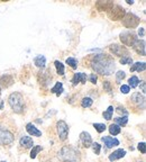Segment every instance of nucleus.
Here are the masks:
<instances>
[{
  "label": "nucleus",
  "instance_id": "1",
  "mask_svg": "<svg viewBox=\"0 0 146 162\" xmlns=\"http://www.w3.org/2000/svg\"><path fill=\"white\" fill-rule=\"evenodd\" d=\"M91 68L99 74L110 76L115 71V61L107 54H97L91 61Z\"/></svg>",
  "mask_w": 146,
  "mask_h": 162
},
{
  "label": "nucleus",
  "instance_id": "2",
  "mask_svg": "<svg viewBox=\"0 0 146 162\" xmlns=\"http://www.w3.org/2000/svg\"><path fill=\"white\" fill-rule=\"evenodd\" d=\"M8 103L10 105L11 109L17 114H22L25 110V101L24 97L20 95L19 92H14L11 94L8 98Z\"/></svg>",
  "mask_w": 146,
  "mask_h": 162
},
{
  "label": "nucleus",
  "instance_id": "3",
  "mask_svg": "<svg viewBox=\"0 0 146 162\" xmlns=\"http://www.w3.org/2000/svg\"><path fill=\"white\" fill-rule=\"evenodd\" d=\"M59 158L64 162H79V151L71 146H64L59 153Z\"/></svg>",
  "mask_w": 146,
  "mask_h": 162
},
{
  "label": "nucleus",
  "instance_id": "4",
  "mask_svg": "<svg viewBox=\"0 0 146 162\" xmlns=\"http://www.w3.org/2000/svg\"><path fill=\"white\" fill-rule=\"evenodd\" d=\"M139 18L132 13H126V15L123 17V25L126 28H136L139 25Z\"/></svg>",
  "mask_w": 146,
  "mask_h": 162
},
{
  "label": "nucleus",
  "instance_id": "5",
  "mask_svg": "<svg viewBox=\"0 0 146 162\" xmlns=\"http://www.w3.org/2000/svg\"><path fill=\"white\" fill-rule=\"evenodd\" d=\"M126 15V10L125 8H123L121 6L118 5H114L112 8L108 11V17H109L111 20H119L123 19V17Z\"/></svg>",
  "mask_w": 146,
  "mask_h": 162
},
{
  "label": "nucleus",
  "instance_id": "6",
  "mask_svg": "<svg viewBox=\"0 0 146 162\" xmlns=\"http://www.w3.org/2000/svg\"><path fill=\"white\" fill-rule=\"evenodd\" d=\"M14 142V135L7 129L0 126V144L1 145H8Z\"/></svg>",
  "mask_w": 146,
  "mask_h": 162
},
{
  "label": "nucleus",
  "instance_id": "7",
  "mask_svg": "<svg viewBox=\"0 0 146 162\" xmlns=\"http://www.w3.org/2000/svg\"><path fill=\"white\" fill-rule=\"evenodd\" d=\"M120 41L123 44L127 46H133L134 43L137 41V37L134 32H124L120 34Z\"/></svg>",
  "mask_w": 146,
  "mask_h": 162
},
{
  "label": "nucleus",
  "instance_id": "8",
  "mask_svg": "<svg viewBox=\"0 0 146 162\" xmlns=\"http://www.w3.org/2000/svg\"><path fill=\"white\" fill-rule=\"evenodd\" d=\"M56 129H57V134L61 141H65L69 134V126L65 123L64 120H59L56 124Z\"/></svg>",
  "mask_w": 146,
  "mask_h": 162
},
{
  "label": "nucleus",
  "instance_id": "9",
  "mask_svg": "<svg viewBox=\"0 0 146 162\" xmlns=\"http://www.w3.org/2000/svg\"><path fill=\"white\" fill-rule=\"evenodd\" d=\"M110 51H111V53H114L117 56L126 58V56L128 55V51H127V48H124V46H120V45H117V44L110 45Z\"/></svg>",
  "mask_w": 146,
  "mask_h": 162
},
{
  "label": "nucleus",
  "instance_id": "10",
  "mask_svg": "<svg viewBox=\"0 0 146 162\" xmlns=\"http://www.w3.org/2000/svg\"><path fill=\"white\" fill-rule=\"evenodd\" d=\"M133 48H134V50L136 51L139 55L145 56L146 52H145V41H144V39H137V41L134 43Z\"/></svg>",
  "mask_w": 146,
  "mask_h": 162
},
{
  "label": "nucleus",
  "instance_id": "11",
  "mask_svg": "<svg viewBox=\"0 0 146 162\" xmlns=\"http://www.w3.org/2000/svg\"><path fill=\"white\" fill-rule=\"evenodd\" d=\"M130 100H132V103L136 104L138 107H140V105H142V108L145 107V97L142 96L140 94H138V92L133 94L132 98H130Z\"/></svg>",
  "mask_w": 146,
  "mask_h": 162
},
{
  "label": "nucleus",
  "instance_id": "12",
  "mask_svg": "<svg viewBox=\"0 0 146 162\" xmlns=\"http://www.w3.org/2000/svg\"><path fill=\"white\" fill-rule=\"evenodd\" d=\"M80 141H81L82 145L84 148H90L91 144H92V140H91V136L88 132H82L80 134Z\"/></svg>",
  "mask_w": 146,
  "mask_h": 162
},
{
  "label": "nucleus",
  "instance_id": "13",
  "mask_svg": "<svg viewBox=\"0 0 146 162\" xmlns=\"http://www.w3.org/2000/svg\"><path fill=\"white\" fill-rule=\"evenodd\" d=\"M112 6H114L112 1H98V3H95V7H97V9L99 11H105V10L109 11L112 8Z\"/></svg>",
  "mask_w": 146,
  "mask_h": 162
},
{
  "label": "nucleus",
  "instance_id": "14",
  "mask_svg": "<svg viewBox=\"0 0 146 162\" xmlns=\"http://www.w3.org/2000/svg\"><path fill=\"white\" fill-rule=\"evenodd\" d=\"M79 82H81V84H85V82H87V74H85V73H82V72L74 73V77L72 78V84L75 86Z\"/></svg>",
  "mask_w": 146,
  "mask_h": 162
},
{
  "label": "nucleus",
  "instance_id": "15",
  "mask_svg": "<svg viewBox=\"0 0 146 162\" xmlns=\"http://www.w3.org/2000/svg\"><path fill=\"white\" fill-rule=\"evenodd\" d=\"M126 155V151L123 150V149H118L116 151H114L111 154L109 155V160L110 161H115V160H118V159H121Z\"/></svg>",
  "mask_w": 146,
  "mask_h": 162
},
{
  "label": "nucleus",
  "instance_id": "16",
  "mask_svg": "<svg viewBox=\"0 0 146 162\" xmlns=\"http://www.w3.org/2000/svg\"><path fill=\"white\" fill-rule=\"evenodd\" d=\"M102 141L105 142V145L108 149L112 148V146H117L119 145V141L117 139H112L110 136H104L102 137Z\"/></svg>",
  "mask_w": 146,
  "mask_h": 162
},
{
  "label": "nucleus",
  "instance_id": "17",
  "mask_svg": "<svg viewBox=\"0 0 146 162\" xmlns=\"http://www.w3.org/2000/svg\"><path fill=\"white\" fill-rule=\"evenodd\" d=\"M12 84H14V79H12L11 76H9V74H5V76H2L0 78V84H1L3 88H8V87H10Z\"/></svg>",
  "mask_w": 146,
  "mask_h": 162
},
{
  "label": "nucleus",
  "instance_id": "18",
  "mask_svg": "<svg viewBox=\"0 0 146 162\" xmlns=\"http://www.w3.org/2000/svg\"><path fill=\"white\" fill-rule=\"evenodd\" d=\"M26 131L29 133L31 135H33V136H42V132L39 131V129H37L36 127H35V125H33L32 123H28L27 125H26Z\"/></svg>",
  "mask_w": 146,
  "mask_h": 162
},
{
  "label": "nucleus",
  "instance_id": "19",
  "mask_svg": "<svg viewBox=\"0 0 146 162\" xmlns=\"http://www.w3.org/2000/svg\"><path fill=\"white\" fill-rule=\"evenodd\" d=\"M19 144L22 146V148L25 149H29V148H33V139L29 136H22V139L19 140Z\"/></svg>",
  "mask_w": 146,
  "mask_h": 162
},
{
  "label": "nucleus",
  "instance_id": "20",
  "mask_svg": "<svg viewBox=\"0 0 146 162\" xmlns=\"http://www.w3.org/2000/svg\"><path fill=\"white\" fill-rule=\"evenodd\" d=\"M34 63L38 68H44L45 64H46V59H45L44 55H37L36 58L34 59Z\"/></svg>",
  "mask_w": 146,
  "mask_h": 162
},
{
  "label": "nucleus",
  "instance_id": "21",
  "mask_svg": "<svg viewBox=\"0 0 146 162\" xmlns=\"http://www.w3.org/2000/svg\"><path fill=\"white\" fill-rule=\"evenodd\" d=\"M146 69V65H145V62H136V63H134V64L132 65V68H130V71H145Z\"/></svg>",
  "mask_w": 146,
  "mask_h": 162
},
{
  "label": "nucleus",
  "instance_id": "22",
  "mask_svg": "<svg viewBox=\"0 0 146 162\" xmlns=\"http://www.w3.org/2000/svg\"><path fill=\"white\" fill-rule=\"evenodd\" d=\"M63 91H64V89H63V84H62V82H56L55 86L51 89V92L55 94L56 96H60Z\"/></svg>",
  "mask_w": 146,
  "mask_h": 162
},
{
  "label": "nucleus",
  "instance_id": "23",
  "mask_svg": "<svg viewBox=\"0 0 146 162\" xmlns=\"http://www.w3.org/2000/svg\"><path fill=\"white\" fill-rule=\"evenodd\" d=\"M54 65H55L56 71H57V73H59L60 76H63V74H64V71H65L64 70V64L60 61H55L54 62Z\"/></svg>",
  "mask_w": 146,
  "mask_h": 162
},
{
  "label": "nucleus",
  "instance_id": "24",
  "mask_svg": "<svg viewBox=\"0 0 146 162\" xmlns=\"http://www.w3.org/2000/svg\"><path fill=\"white\" fill-rule=\"evenodd\" d=\"M109 132L111 135H118L120 133V126H118L117 124H111L109 126Z\"/></svg>",
  "mask_w": 146,
  "mask_h": 162
},
{
  "label": "nucleus",
  "instance_id": "25",
  "mask_svg": "<svg viewBox=\"0 0 146 162\" xmlns=\"http://www.w3.org/2000/svg\"><path fill=\"white\" fill-rule=\"evenodd\" d=\"M93 104V100L90 97H84L81 101V106L83 108H88V107H91Z\"/></svg>",
  "mask_w": 146,
  "mask_h": 162
},
{
  "label": "nucleus",
  "instance_id": "26",
  "mask_svg": "<svg viewBox=\"0 0 146 162\" xmlns=\"http://www.w3.org/2000/svg\"><path fill=\"white\" fill-rule=\"evenodd\" d=\"M128 82H129V86H128L129 88H130V87H132V88H136V87L138 86V84H139V79L136 76H133L132 78H129Z\"/></svg>",
  "mask_w": 146,
  "mask_h": 162
},
{
  "label": "nucleus",
  "instance_id": "27",
  "mask_svg": "<svg viewBox=\"0 0 146 162\" xmlns=\"http://www.w3.org/2000/svg\"><path fill=\"white\" fill-rule=\"evenodd\" d=\"M112 113H114V107L112 106H109L108 109H107L106 112H104V117L106 118L107 120H110L112 118Z\"/></svg>",
  "mask_w": 146,
  "mask_h": 162
},
{
  "label": "nucleus",
  "instance_id": "28",
  "mask_svg": "<svg viewBox=\"0 0 146 162\" xmlns=\"http://www.w3.org/2000/svg\"><path fill=\"white\" fill-rule=\"evenodd\" d=\"M127 122H128V118H127V116H124V117H117L115 118V123L117 124L118 126H124L126 125Z\"/></svg>",
  "mask_w": 146,
  "mask_h": 162
},
{
  "label": "nucleus",
  "instance_id": "29",
  "mask_svg": "<svg viewBox=\"0 0 146 162\" xmlns=\"http://www.w3.org/2000/svg\"><path fill=\"white\" fill-rule=\"evenodd\" d=\"M42 151V146L41 145H36V146H33V149H32V151H31V158L32 159H35L37 155V153L38 152Z\"/></svg>",
  "mask_w": 146,
  "mask_h": 162
},
{
  "label": "nucleus",
  "instance_id": "30",
  "mask_svg": "<svg viewBox=\"0 0 146 162\" xmlns=\"http://www.w3.org/2000/svg\"><path fill=\"white\" fill-rule=\"evenodd\" d=\"M93 127H95V131L98 132V133H102V132H105L107 126L105 125V124H101V123H95L93 124Z\"/></svg>",
  "mask_w": 146,
  "mask_h": 162
},
{
  "label": "nucleus",
  "instance_id": "31",
  "mask_svg": "<svg viewBox=\"0 0 146 162\" xmlns=\"http://www.w3.org/2000/svg\"><path fill=\"white\" fill-rule=\"evenodd\" d=\"M66 63L70 65L72 69H76V67H78V61H76L74 58H67V59H66Z\"/></svg>",
  "mask_w": 146,
  "mask_h": 162
},
{
  "label": "nucleus",
  "instance_id": "32",
  "mask_svg": "<svg viewBox=\"0 0 146 162\" xmlns=\"http://www.w3.org/2000/svg\"><path fill=\"white\" fill-rule=\"evenodd\" d=\"M120 63L121 64H132L133 63V59L129 58V56H126V58H121L120 59Z\"/></svg>",
  "mask_w": 146,
  "mask_h": 162
},
{
  "label": "nucleus",
  "instance_id": "33",
  "mask_svg": "<svg viewBox=\"0 0 146 162\" xmlns=\"http://www.w3.org/2000/svg\"><path fill=\"white\" fill-rule=\"evenodd\" d=\"M125 77H126V73L124 72V71H118V72L116 73V79H117L118 82H120Z\"/></svg>",
  "mask_w": 146,
  "mask_h": 162
},
{
  "label": "nucleus",
  "instance_id": "34",
  "mask_svg": "<svg viewBox=\"0 0 146 162\" xmlns=\"http://www.w3.org/2000/svg\"><path fill=\"white\" fill-rule=\"evenodd\" d=\"M91 146H92L93 152H95V154H99V153H100L101 145H100V144H99V143H92V144H91Z\"/></svg>",
  "mask_w": 146,
  "mask_h": 162
},
{
  "label": "nucleus",
  "instance_id": "35",
  "mask_svg": "<svg viewBox=\"0 0 146 162\" xmlns=\"http://www.w3.org/2000/svg\"><path fill=\"white\" fill-rule=\"evenodd\" d=\"M89 79H90V82H91V84H97V80H98V77L95 76V73H92V74H90Z\"/></svg>",
  "mask_w": 146,
  "mask_h": 162
},
{
  "label": "nucleus",
  "instance_id": "36",
  "mask_svg": "<svg viewBox=\"0 0 146 162\" xmlns=\"http://www.w3.org/2000/svg\"><path fill=\"white\" fill-rule=\"evenodd\" d=\"M117 112L119 113V114H124L125 115V116H127V115H128V112H127L126 109L124 108V107H117Z\"/></svg>",
  "mask_w": 146,
  "mask_h": 162
},
{
  "label": "nucleus",
  "instance_id": "37",
  "mask_svg": "<svg viewBox=\"0 0 146 162\" xmlns=\"http://www.w3.org/2000/svg\"><path fill=\"white\" fill-rule=\"evenodd\" d=\"M138 150H139L142 153H145L146 152V150H145V143L144 142H142V143H138Z\"/></svg>",
  "mask_w": 146,
  "mask_h": 162
},
{
  "label": "nucleus",
  "instance_id": "38",
  "mask_svg": "<svg viewBox=\"0 0 146 162\" xmlns=\"http://www.w3.org/2000/svg\"><path fill=\"white\" fill-rule=\"evenodd\" d=\"M129 89H130V88H129L128 86H126V84H123V86L120 87V91L123 92V94H128Z\"/></svg>",
  "mask_w": 146,
  "mask_h": 162
},
{
  "label": "nucleus",
  "instance_id": "39",
  "mask_svg": "<svg viewBox=\"0 0 146 162\" xmlns=\"http://www.w3.org/2000/svg\"><path fill=\"white\" fill-rule=\"evenodd\" d=\"M104 88L107 90V91H111V87H110V84H109V81H105L104 82Z\"/></svg>",
  "mask_w": 146,
  "mask_h": 162
},
{
  "label": "nucleus",
  "instance_id": "40",
  "mask_svg": "<svg viewBox=\"0 0 146 162\" xmlns=\"http://www.w3.org/2000/svg\"><path fill=\"white\" fill-rule=\"evenodd\" d=\"M138 34H139V36L144 37V35H145V29H144L143 27H140L139 29H138Z\"/></svg>",
  "mask_w": 146,
  "mask_h": 162
},
{
  "label": "nucleus",
  "instance_id": "41",
  "mask_svg": "<svg viewBox=\"0 0 146 162\" xmlns=\"http://www.w3.org/2000/svg\"><path fill=\"white\" fill-rule=\"evenodd\" d=\"M140 87H142V91L145 94V92H146V88H145V82H144V81L142 82V84H140Z\"/></svg>",
  "mask_w": 146,
  "mask_h": 162
},
{
  "label": "nucleus",
  "instance_id": "42",
  "mask_svg": "<svg viewBox=\"0 0 146 162\" xmlns=\"http://www.w3.org/2000/svg\"><path fill=\"white\" fill-rule=\"evenodd\" d=\"M127 3H128V5H133L134 1H133V0H127Z\"/></svg>",
  "mask_w": 146,
  "mask_h": 162
},
{
  "label": "nucleus",
  "instance_id": "43",
  "mask_svg": "<svg viewBox=\"0 0 146 162\" xmlns=\"http://www.w3.org/2000/svg\"><path fill=\"white\" fill-rule=\"evenodd\" d=\"M0 95H1V88H0Z\"/></svg>",
  "mask_w": 146,
  "mask_h": 162
},
{
  "label": "nucleus",
  "instance_id": "44",
  "mask_svg": "<svg viewBox=\"0 0 146 162\" xmlns=\"http://www.w3.org/2000/svg\"><path fill=\"white\" fill-rule=\"evenodd\" d=\"M2 162H6V161H2Z\"/></svg>",
  "mask_w": 146,
  "mask_h": 162
}]
</instances>
